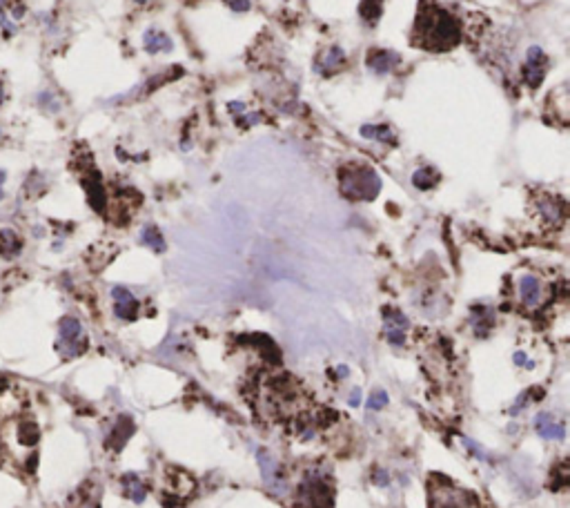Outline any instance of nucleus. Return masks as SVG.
<instances>
[{"instance_id":"ddd939ff","label":"nucleus","mask_w":570,"mask_h":508,"mask_svg":"<svg viewBox=\"0 0 570 508\" xmlns=\"http://www.w3.org/2000/svg\"><path fill=\"white\" fill-rule=\"evenodd\" d=\"M470 325L477 335H488L494 328V310L488 308V305H474L470 310Z\"/></svg>"},{"instance_id":"393cba45","label":"nucleus","mask_w":570,"mask_h":508,"mask_svg":"<svg viewBox=\"0 0 570 508\" xmlns=\"http://www.w3.org/2000/svg\"><path fill=\"white\" fill-rule=\"evenodd\" d=\"M372 484H377V486H381V489H386V486H390V473L383 471V468H374V471H372Z\"/></svg>"},{"instance_id":"473e14b6","label":"nucleus","mask_w":570,"mask_h":508,"mask_svg":"<svg viewBox=\"0 0 570 508\" xmlns=\"http://www.w3.org/2000/svg\"><path fill=\"white\" fill-rule=\"evenodd\" d=\"M3 99H5V92H3V85H0V103H3Z\"/></svg>"},{"instance_id":"f257e3e1","label":"nucleus","mask_w":570,"mask_h":508,"mask_svg":"<svg viewBox=\"0 0 570 508\" xmlns=\"http://www.w3.org/2000/svg\"><path fill=\"white\" fill-rule=\"evenodd\" d=\"M415 31L417 36L424 38V47L435 51H446L455 47L461 38V27L457 18L437 5H428V12L421 7Z\"/></svg>"},{"instance_id":"7c9ffc66","label":"nucleus","mask_w":570,"mask_h":508,"mask_svg":"<svg viewBox=\"0 0 570 508\" xmlns=\"http://www.w3.org/2000/svg\"><path fill=\"white\" fill-rule=\"evenodd\" d=\"M230 112H234V114H241V112H245V103H241V101H234V103H230Z\"/></svg>"},{"instance_id":"bb28decb","label":"nucleus","mask_w":570,"mask_h":508,"mask_svg":"<svg viewBox=\"0 0 570 508\" xmlns=\"http://www.w3.org/2000/svg\"><path fill=\"white\" fill-rule=\"evenodd\" d=\"M225 3L232 7V12H248L250 9V0H225Z\"/></svg>"},{"instance_id":"1a4fd4ad","label":"nucleus","mask_w":570,"mask_h":508,"mask_svg":"<svg viewBox=\"0 0 570 508\" xmlns=\"http://www.w3.org/2000/svg\"><path fill=\"white\" fill-rule=\"evenodd\" d=\"M112 299H114V314L119 316V319H125V321L136 319V314H139V301H136V296L128 288H123V285L112 288Z\"/></svg>"},{"instance_id":"f8f14e48","label":"nucleus","mask_w":570,"mask_h":508,"mask_svg":"<svg viewBox=\"0 0 570 508\" xmlns=\"http://www.w3.org/2000/svg\"><path fill=\"white\" fill-rule=\"evenodd\" d=\"M143 47H145L147 54H152V56L170 54V51L174 49V40L161 29H147L143 34Z\"/></svg>"},{"instance_id":"6e6552de","label":"nucleus","mask_w":570,"mask_h":508,"mask_svg":"<svg viewBox=\"0 0 570 508\" xmlns=\"http://www.w3.org/2000/svg\"><path fill=\"white\" fill-rule=\"evenodd\" d=\"M517 288H519V299L526 308H530V310L539 308L544 301V283L539 281V277H535V274H524V277H519Z\"/></svg>"},{"instance_id":"72a5a7b5","label":"nucleus","mask_w":570,"mask_h":508,"mask_svg":"<svg viewBox=\"0 0 570 508\" xmlns=\"http://www.w3.org/2000/svg\"><path fill=\"white\" fill-rule=\"evenodd\" d=\"M134 3H139V5H145V3H147V0H134Z\"/></svg>"},{"instance_id":"9b49d317","label":"nucleus","mask_w":570,"mask_h":508,"mask_svg":"<svg viewBox=\"0 0 570 508\" xmlns=\"http://www.w3.org/2000/svg\"><path fill=\"white\" fill-rule=\"evenodd\" d=\"M535 430L539 432V437L544 439H555V441H564L566 437V426L564 421L555 419L551 412H539L533 421Z\"/></svg>"},{"instance_id":"39448f33","label":"nucleus","mask_w":570,"mask_h":508,"mask_svg":"<svg viewBox=\"0 0 570 508\" xmlns=\"http://www.w3.org/2000/svg\"><path fill=\"white\" fill-rule=\"evenodd\" d=\"M257 462H259V468H261L263 482H266L268 491L272 495H285L288 493V480H285V473L279 466V462L272 457V452L266 450V448H259L257 450Z\"/></svg>"},{"instance_id":"b1692460","label":"nucleus","mask_w":570,"mask_h":508,"mask_svg":"<svg viewBox=\"0 0 570 508\" xmlns=\"http://www.w3.org/2000/svg\"><path fill=\"white\" fill-rule=\"evenodd\" d=\"M530 397H533V390H526V393H521V395H519V399H517L515 404H512V408L508 410V412H510V417L521 415V412H524L528 406H530V401H528Z\"/></svg>"},{"instance_id":"6ab92c4d","label":"nucleus","mask_w":570,"mask_h":508,"mask_svg":"<svg viewBox=\"0 0 570 508\" xmlns=\"http://www.w3.org/2000/svg\"><path fill=\"white\" fill-rule=\"evenodd\" d=\"M437 183H439V174L432 167H419L413 174V185L417 189H424V192L426 189H432Z\"/></svg>"},{"instance_id":"c85d7f7f","label":"nucleus","mask_w":570,"mask_h":508,"mask_svg":"<svg viewBox=\"0 0 570 508\" xmlns=\"http://www.w3.org/2000/svg\"><path fill=\"white\" fill-rule=\"evenodd\" d=\"M261 121V114H248V116H243V119H239V123L243 125H257Z\"/></svg>"},{"instance_id":"4be33fe9","label":"nucleus","mask_w":570,"mask_h":508,"mask_svg":"<svg viewBox=\"0 0 570 508\" xmlns=\"http://www.w3.org/2000/svg\"><path fill=\"white\" fill-rule=\"evenodd\" d=\"M539 212L548 223H557L564 214V205H559L555 198H544V201H539Z\"/></svg>"},{"instance_id":"cd10ccee","label":"nucleus","mask_w":570,"mask_h":508,"mask_svg":"<svg viewBox=\"0 0 570 508\" xmlns=\"http://www.w3.org/2000/svg\"><path fill=\"white\" fill-rule=\"evenodd\" d=\"M512 362H515L517 366H524V368H533V364L528 362V355H526V353H521V350L512 355Z\"/></svg>"},{"instance_id":"7ed1b4c3","label":"nucleus","mask_w":570,"mask_h":508,"mask_svg":"<svg viewBox=\"0 0 570 508\" xmlns=\"http://www.w3.org/2000/svg\"><path fill=\"white\" fill-rule=\"evenodd\" d=\"M301 508H332V491L319 475H308L299 489Z\"/></svg>"},{"instance_id":"f03ea898","label":"nucleus","mask_w":570,"mask_h":508,"mask_svg":"<svg viewBox=\"0 0 570 508\" xmlns=\"http://www.w3.org/2000/svg\"><path fill=\"white\" fill-rule=\"evenodd\" d=\"M339 187L352 201H374L381 192V176L368 165H347L339 172Z\"/></svg>"},{"instance_id":"412c9836","label":"nucleus","mask_w":570,"mask_h":508,"mask_svg":"<svg viewBox=\"0 0 570 508\" xmlns=\"http://www.w3.org/2000/svg\"><path fill=\"white\" fill-rule=\"evenodd\" d=\"M20 252V239L12 230H0V257H14Z\"/></svg>"},{"instance_id":"423d86ee","label":"nucleus","mask_w":570,"mask_h":508,"mask_svg":"<svg viewBox=\"0 0 570 508\" xmlns=\"http://www.w3.org/2000/svg\"><path fill=\"white\" fill-rule=\"evenodd\" d=\"M408 328H410V319L401 310H397V308L383 310V332H386V339L390 346H395V348L406 346Z\"/></svg>"},{"instance_id":"2eb2a0df","label":"nucleus","mask_w":570,"mask_h":508,"mask_svg":"<svg viewBox=\"0 0 570 508\" xmlns=\"http://www.w3.org/2000/svg\"><path fill=\"white\" fill-rule=\"evenodd\" d=\"M359 134L363 136V139H370V141H379V143H388V145H395L397 136L392 132V127L386 125V123H368V125H361V130Z\"/></svg>"},{"instance_id":"5701e85b","label":"nucleus","mask_w":570,"mask_h":508,"mask_svg":"<svg viewBox=\"0 0 570 508\" xmlns=\"http://www.w3.org/2000/svg\"><path fill=\"white\" fill-rule=\"evenodd\" d=\"M388 401H390V397H388V393L386 390H374V393L370 395V399H368V410H381V408H386L388 406Z\"/></svg>"},{"instance_id":"9d476101","label":"nucleus","mask_w":570,"mask_h":508,"mask_svg":"<svg viewBox=\"0 0 570 508\" xmlns=\"http://www.w3.org/2000/svg\"><path fill=\"white\" fill-rule=\"evenodd\" d=\"M365 65L377 76H386L392 69H397L401 65V56L397 51H388V49H372L365 58Z\"/></svg>"},{"instance_id":"aec40b11","label":"nucleus","mask_w":570,"mask_h":508,"mask_svg":"<svg viewBox=\"0 0 570 508\" xmlns=\"http://www.w3.org/2000/svg\"><path fill=\"white\" fill-rule=\"evenodd\" d=\"M85 189H87V198H89L92 208L101 212L105 208V189L98 181V176H94V178H89V181H85Z\"/></svg>"},{"instance_id":"c756f323","label":"nucleus","mask_w":570,"mask_h":508,"mask_svg":"<svg viewBox=\"0 0 570 508\" xmlns=\"http://www.w3.org/2000/svg\"><path fill=\"white\" fill-rule=\"evenodd\" d=\"M347 404H350V406H359V404H361V390L354 388V390H352V395H350V401H347Z\"/></svg>"},{"instance_id":"f3484780","label":"nucleus","mask_w":570,"mask_h":508,"mask_svg":"<svg viewBox=\"0 0 570 508\" xmlns=\"http://www.w3.org/2000/svg\"><path fill=\"white\" fill-rule=\"evenodd\" d=\"M383 12V0H361L359 5V14H361L363 23L368 25H377L379 18H381Z\"/></svg>"},{"instance_id":"20e7f679","label":"nucleus","mask_w":570,"mask_h":508,"mask_svg":"<svg viewBox=\"0 0 570 508\" xmlns=\"http://www.w3.org/2000/svg\"><path fill=\"white\" fill-rule=\"evenodd\" d=\"M60 330H58V348L65 357H76L85 350L87 339H85V330H83V323L74 316H65L60 321Z\"/></svg>"},{"instance_id":"0eeeda50","label":"nucleus","mask_w":570,"mask_h":508,"mask_svg":"<svg viewBox=\"0 0 570 508\" xmlns=\"http://www.w3.org/2000/svg\"><path fill=\"white\" fill-rule=\"evenodd\" d=\"M546 65H548V58L542 51V47H530L528 49V58L521 67V76L526 81L528 87H539L546 78Z\"/></svg>"},{"instance_id":"a211bd4d","label":"nucleus","mask_w":570,"mask_h":508,"mask_svg":"<svg viewBox=\"0 0 570 508\" xmlns=\"http://www.w3.org/2000/svg\"><path fill=\"white\" fill-rule=\"evenodd\" d=\"M141 243L150 250H154V252H165V239H163L161 230H158L156 226H145L141 230Z\"/></svg>"},{"instance_id":"a878e982","label":"nucleus","mask_w":570,"mask_h":508,"mask_svg":"<svg viewBox=\"0 0 570 508\" xmlns=\"http://www.w3.org/2000/svg\"><path fill=\"white\" fill-rule=\"evenodd\" d=\"M461 441H463V446H466V448H470V450L474 452V457H477V459H483V462H488V455H485V450H483L481 446H477V443H474L472 439H468V437H461Z\"/></svg>"},{"instance_id":"4468645a","label":"nucleus","mask_w":570,"mask_h":508,"mask_svg":"<svg viewBox=\"0 0 570 508\" xmlns=\"http://www.w3.org/2000/svg\"><path fill=\"white\" fill-rule=\"evenodd\" d=\"M343 62H345L343 51L339 47H332L328 51H323L319 60H316V71L323 74V76H330V74L339 71L343 67Z\"/></svg>"},{"instance_id":"dca6fc26","label":"nucleus","mask_w":570,"mask_h":508,"mask_svg":"<svg viewBox=\"0 0 570 508\" xmlns=\"http://www.w3.org/2000/svg\"><path fill=\"white\" fill-rule=\"evenodd\" d=\"M121 484H123L125 497H130L134 504H143L145 502V495H147L145 484H143V480L136 473H125L123 477H121Z\"/></svg>"},{"instance_id":"2f4dec72","label":"nucleus","mask_w":570,"mask_h":508,"mask_svg":"<svg viewBox=\"0 0 570 508\" xmlns=\"http://www.w3.org/2000/svg\"><path fill=\"white\" fill-rule=\"evenodd\" d=\"M336 377H341V379L350 377V370H347V366H336Z\"/></svg>"}]
</instances>
